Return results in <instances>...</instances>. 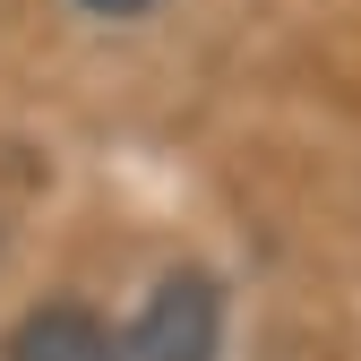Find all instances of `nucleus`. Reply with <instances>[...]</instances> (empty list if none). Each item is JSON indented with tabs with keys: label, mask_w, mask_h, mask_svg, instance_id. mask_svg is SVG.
<instances>
[{
	"label": "nucleus",
	"mask_w": 361,
	"mask_h": 361,
	"mask_svg": "<svg viewBox=\"0 0 361 361\" xmlns=\"http://www.w3.org/2000/svg\"><path fill=\"white\" fill-rule=\"evenodd\" d=\"M78 9H95V18H147L155 0H78Z\"/></svg>",
	"instance_id": "obj_3"
},
{
	"label": "nucleus",
	"mask_w": 361,
	"mask_h": 361,
	"mask_svg": "<svg viewBox=\"0 0 361 361\" xmlns=\"http://www.w3.org/2000/svg\"><path fill=\"white\" fill-rule=\"evenodd\" d=\"M9 361H129V353L112 344V327L95 319V310L43 301V310H26V319L9 327Z\"/></svg>",
	"instance_id": "obj_2"
},
{
	"label": "nucleus",
	"mask_w": 361,
	"mask_h": 361,
	"mask_svg": "<svg viewBox=\"0 0 361 361\" xmlns=\"http://www.w3.org/2000/svg\"><path fill=\"white\" fill-rule=\"evenodd\" d=\"M121 353L129 361H215L224 353V293H215V276H198V267L164 276Z\"/></svg>",
	"instance_id": "obj_1"
}]
</instances>
